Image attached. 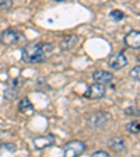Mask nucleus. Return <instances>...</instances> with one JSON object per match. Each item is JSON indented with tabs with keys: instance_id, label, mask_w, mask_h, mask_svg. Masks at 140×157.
Masks as SVG:
<instances>
[{
	"instance_id": "obj_1",
	"label": "nucleus",
	"mask_w": 140,
	"mask_h": 157,
	"mask_svg": "<svg viewBox=\"0 0 140 157\" xmlns=\"http://www.w3.org/2000/svg\"><path fill=\"white\" fill-rule=\"evenodd\" d=\"M53 46L48 42H34L24 46L21 58L25 63H41L49 58Z\"/></svg>"
},
{
	"instance_id": "obj_2",
	"label": "nucleus",
	"mask_w": 140,
	"mask_h": 157,
	"mask_svg": "<svg viewBox=\"0 0 140 157\" xmlns=\"http://www.w3.org/2000/svg\"><path fill=\"white\" fill-rule=\"evenodd\" d=\"M85 143L81 140H73L69 142L63 146V154L66 157H77L85 151Z\"/></svg>"
},
{
	"instance_id": "obj_3",
	"label": "nucleus",
	"mask_w": 140,
	"mask_h": 157,
	"mask_svg": "<svg viewBox=\"0 0 140 157\" xmlns=\"http://www.w3.org/2000/svg\"><path fill=\"white\" fill-rule=\"evenodd\" d=\"M109 114H107V112H94V114H91L90 117L87 118V121H85V125H87L88 128H93V129H98V128L104 126V125L108 124V121H109Z\"/></svg>"
},
{
	"instance_id": "obj_4",
	"label": "nucleus",
	"mask_w": 140,
	"mask_h": 157,
	"mask_svg": "<svg viewBox=\"0 0 140 157\" xmlns=\"http://www.w3.org/2000/svg\"><path fill=\"white\" fill-rule=\"evenodd\" d=\"M21 33L18 29H14V28H9V29H4L3 33L0 34V42L3 45H14L17 44L21 39Z\"/></svg>"
},
{
	"instance_id": "obj_5",
	"label": "nucleus",
	"mask_w": 140,
	"mask_h": 157,
	"mask_svg": "<svg viewBox=\"0 0 140 157\" xmlns=\"http://www.w3.org/2000/svg\"><path fill=\"white\" fill-rule=\"evenodd\" d=\"M105 84H101V83H94L90 87L87 88V91L84 93V97L88 98V100H100L105 95Z\"/></svg>"
},
{
	"instance_id": "obj_6",
	"label": "nucleus",
	"mask_w": 140,
	"mask_h": 157,
	"mask_svg": "<svg viewBox=\"0 0 140 157\" xmlns=\"http://www.w3.org/2000/svg\"><path fill=\"white\" fill-rule=\"evenodd\" d=\"M123 42H125V45L132 49H139L140 48V31L132 29L131 33H127L125 35Z\"/></svg>"
},
{
	"instance_id": "obj_7",
	"label": "nucleus",
	"mask_w": 140,
	"mask_h": 157,
	"mask_svg": "<svg viewBox=\"0 0 140 157\" xmlns=\"http://www.w3.org/2000/svg\"><path fill=\"white\" fill-rule=\"evenodd\" d=\"M108 65L111 66L112 69H115V70H121V69H123L127 65V59L123 53H115V55L109 56Z\"/></svg>"
},
{
	"instance_id": "obj_8",
	"label": "nucleus",
	"mask_w": 140,
	"mask_h": 157,
	"mask_svg": "<svg viewBox=\"0 0 140 157\" xmlns=\"http://www.w3.org/2000/svg\"><path fill=\"white\" fill-rule=\"evenodd\" d=\"M32 143L35 146V149H45V147L52 146L55 143V136L51 133L44 135V136H36V137H34Z\"/></svg>"
},
{
	"instance_id": "obj_9",
	"label": "nucleus",
	"mask_w": 140,
	"mask_h": 157,
	"mask_svg": "<svg viewBox=\"0 0 140 157\" xmlns=\"http://www.w3.org/2000/svg\"><path fill=\"white\" fill-rule=\"evenodd\" d=\"M93 78L95 83H101V84H109L114 80V75L107 70H95L93 73Z\"/></svg>"
},
{
	"instance_id": "obj_10",
	"label": "nucleus",
	"mask_w": 140,
	"mask_h": 157,
	"mask_svg": "<svg viewBox=\"0 0 140 157\" xmlns=\"http://www.w3.org/2000/svg\"><path fill=\"white\" fill-rule=\"evenodd\" d=\"M77 42H78V36L73 34V35L63 36V38L60 39V42H59V46H60L62 51H70V49H73L77 45Z\"/></svg>"
},
{
	"instance_id": "obj_11",
	"label": "nucleus",
	"mask_w": 140,
	"mask_h": 157,
	"mask_svg": "<svg viewBox=\"0 0 140 157\" xmlns=\"http://www.w3.org/2000/svg\"><path fill=\"white\" fill-rule=\"evenodd\" d=\"M108 147H109L112 151H115V153H121V151H123L125 149H126V144H125L123 137L115 136L108 140Z\"/></svg>"
},
{
	"instance_id": "obj_12",
	"label": "nucleus",
	"mask_w": 140,
	"mask_h": 157,
	"mask_svg": "<svg viewBox=\"0 0 140 157\" xmlns=\"http://www.w3.org/2000/svg\"><path fill=\"white\" fill-rule=\"evenodd\" d=\"M18 111L23 112V114H25V115H32L34 114L32 102L29 101L27 97H24L23 100H20V102H18Z\"/></svg>"
},
{
	"instance_id": "obj_13",
	"label": "nucleus",
	"mask_w": 140,
	"mask_h": 157,
	"mask_svg": "<svg viewBox=\"0 0 140 157\" xmlns=\"http://www.w3.org/2000/svg\"><path fill=\"white\" fill-rule=\"evenodd\" d=\"M17 150V146L14 143H3L0 144V154L3 153H14Z\"/></svg>"
},
{
	"instance_id": "obj_14",
	"label": "nucleus",
	"mask_w": 140,
	"mask_h": 157,
	"mask_svg": "<svg viewBox=\"0 0 140 157\" xmlns=\"http://www.w3.org/2000/svg\"><path fill=\"white\" fill-rule=\"evenodd\" d=\"M17 94H18V88L17 87H13V86H10L9 88H7L6 91H4V98L6 100H14V98L17 97Z\"/></svg>"
},
{
	"instance_id": "obj_15",
	"label": "nucleus",
	"mask_w": 140,
	"mask_h": 157,
	"mask_svg": "<svg viewBox=\"0 0 140 157\" xmlns=\"http://www.w3.org/2000/svg\"><path fill=\"white\" fill-rule=\"evenodd\" d=\"M127 131L131 133H140V121H133L127 125Z\"/></svg>"
},
{
	"instance_id": "obj_16",
	"label": "nucleus",
	"mask_w": 140,
	"mask_h": 157,
	"mask_svg": "<svg viewBox=\"0 0 140 157\" xmlns=\"http://www.w3.org/2000/svg\"><path fill=\"white\" fill-rule=\"evenodd\" d=\"M109 16H111V18H114L115 21H121V20L125 18V14L122 10H112Z\"/></svg>"
},
{
	"instance_id": "obj_17",
	"label": "nucleus",
	"mask_w": 140,
	"mask_h": 157,
	"mask_svg": "<svg viewBox=\"0 0 140 157\" xmlns=\"http://www.w3.org/2000/svg\"><path fill=\"white\" fill-rule=\"evenodd\" d=\"M13 7V0H0V11H6Z\"/></svg>"
},
{
	"instance_id": "obj_18",
	"label": "nucleus",
	"mask_w": 140,
	"mask_h": 157,
	"mask_svg": "<svg viewBox=\"0 0 140 157\" xmlns=\"http://www.w3.org/2000/svg\"><path fill=\"white\" fill-rule=\"evenodd\" d=\"M131 77L134 78V80H140V65L134 66L131 70Z\"/></svg>"
},
{
	"instance_id": "obj_19",
	"label": "nucleus",
	"mask_w": 140,
	"mask_h": 157,
	"mask_svg": "<svg viewBox=\"0 0 140 157\" xmlns=\"http://www.w3.org/2000/svg\"><path fill=\"white\" fill-rule=\"evenodd\" d=\"M125 114L126 115H140V109H137V108H134V107H129V108H126L125 109Z\"/></svg>"
},
{
	"instance_id": "obj_20",
	"label": "nucleus",
	"mask_w": 140,
	"mask_h": 157,
	"mask_svg": "<svg viewBox=\"0 0 140 157\" xmlns=\"http://www.w3.org/2000/svg\"><path fill=\"white\" fill-rule=\"evenodd\" d=\"M91 156L93 157H95V156H98V157H108L109 154H108L107 151H104V150H97V151H94V153H91Z\"/></svg>"
},
{
	"instance_id": "obj_21",
	"label": "nucleus",
	"mask_w": 140,
	"mask_h": 157,
	"mask_svg": "<svg viewBox=\"0 0 140 157\" xmlns=\"http://www.w3.org/2000/svg\"><path fill=\"white\" fill-rule=\"evenodd\" d=\"M53 2H63V0H53Z\"/></svg>"
},
{
	"instance_id": "obj_22",
	"label": "nucleus",
	"mask_w": 140,
	"mask_h": 157,
	"mask_svg": "<svg viewBox=\"0 0 140 157\" xmlns=\"http://www.w3.org/2000/svg\"><path fill=\"white\" fill-rule=\"evenodd\" d=\"M139 60H140V56H139Z\"/></svg>"
}]
</instances>
